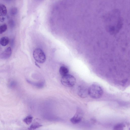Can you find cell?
Segmentation results:
<instances>
[{
	"label": "cell",
	"instance_id": "1",
	"mask_svg": "<svg viewBox=\"0 0 130 130\" xmlns=\"http://www.w3.org/2000/svg\"><path fill=\"white\" fill-rule=\"evenodd\" d=\"M88 95L93 99H98L101 98L103 94V91L99 86L95 84L91 85L88 88Z\"/></svg>",
	"mask_w": 130,
	"mask_h": 130
},
{
	"label": "cell",
	"instance_id": "2",
	"mask_svg": "<svg viewBox=\"0 0 130 130\" xmlns=\"http://www.w3.org/2000/svg\"><path fill=\"white\" fill-rule=\"evenodd\" d=\"M61 81L62 84L66 87H71L75 84L76 80L73 76L68 74L62 76Z\"/></svg>",
	"mask_w": 130,
	"mask_h": 130
},
{
	"label": "cell",
	"instance_id": "3",
	"mask_svg": "<svg viewBox=\"0 0 130 130\" xmlns=\"http://www.w3.org/2000/svg\"><path fill=\"white\" fill-rule=\"evenodd\" d=\"M33 56L35 60L38 63L42 64L46 60V55L43 51L40 48H36L33 51Z\"/></svg>",
	"mask_w": 130,
	"mask_h": 130
},
{
	"label": "cell",
	"instance_id": "4",
	"mask_svg": "<svg viewBox=\"0 0 130 130\" xmlns=\"http://www.w3.org/2000/svg\"><path fill=\"white\" fill-rule=\"evenodd\" d=\"M77 93L81 97L86 98L88 95V88L84 86H79L78 87Z\"/></svg>",
	"mask_w": 130,
	"mask_h": 130
},
{
	"label": "cell",
	"instance_id": "5",
	"mask_svg": "<svg viewBox=\"0 0 130 130\" xmlns=\"http://www.w3.org/2000/svg\"><path fill=\"white\" fill-rule=\"evenodd\" d=\"M82 118L83 115L82 113L79 112H77L75 115L71 119L70 121L72 123L76 124L80 122Z\"/></svg>",
	"mask_w": 130,
	"mask_h": 130
},
{
	"label": "cell",
	"instance_id": "6",
	"mask_svg": "<svg viewBox=\"0 0 130 130\" xmlns=\"http://www.w3.org/2000/svg\"><path fill=\"white\" fill-rule=\"evenodd\" d=\"M12 49L11 48H8L0 55V58L2 60L8 59L11 56L12 54Z\"/></svg>",
	"mask_w": 130,
	"mask_h": 130
},
{
	"label": "cell",
	"instance_id": "7",
	"mask_svg": "<svg viewBox=\"0 0 130 130\" xmlns=\"http://www.w3.org/2000/svg\"><path fill=\"white\" fill-rule=\"evenodd\" d=\"M59 71L60 74L63 76L68 74L69 70L66 67L61 66L60 68Z\"/></svg>",
	"mask_w": 130,
	"mask_h": 130
},
{
	"label": "cell",
	"instance_id": "8",
	"mask_svg": "<svg viewBox=\"0 0 130 130\" xmlns=\"http://www.w3.org/2000/svg\"><path fill=\"white\" fill-rule=\"evenodd\" d=\"M7 11L6 6L2 4H0V15L5 16L7 15Z\"/></svg>",
	"mask_w": 130,
	"mask_h": 130
},
{
	"label": "cell",
	"instance_id": "9",
	"mask_svg": "<svg viewBox=\"0 0 130 130\" xmlns=\"http://www.w3.org/2000/svg\"><path fill=\"white\" fill-rule=\"evenodd\" d=\"M9 42V38L6 36L2 38L0 40V44L3 46H7Z\"/></svg>",
	"mask_w": 130,
	"mask_h": 130
},
{
	"label": "cell",
	"instance_id": "10",
	"mask_svg": "<svg viewBox=\"0 0 130 130\" xmlns=\"http://www.w3.org/2000/svg\"><path fill=\"white\" fill-rule=\"evenodd\" d=\"M42 125L38 122H35L31 125L28 128L29 130H34L42 126Z\"/></svg>",
	"mask_w": 130,
	"mask_h": 130
},
{
	"label": "cell",
	"instance_id": "11",
	"mask_svg": "<svg viewBox=\"0 0 130 130\" xmlns=\"http://www.w3.org/2000/svg\"><path fill=\"white\" fill-rule=\"evenodd\" d=\"M33 117L32 116H28L23 119V122L28 125L30 124L32 122Z\"/></svg>",
	"mask_w": 130,
	"mask_h": 130
},
{
	"label": "cell",
	"instance_id": "12",
	"mask_svg": "<svg viewBox=\"0 0 130 130\" xmlns=\"http://www.w3.org/2000/svg\"><path fill=\"white\" fill-rule=\"evenodd\" d=\"M125 127V125L123 123H119L116 125L114 128V130H123Z\"/></svg>",
	"mask_w": 130,
	"mask_h": 130
},
{
	"label": "cell",
	"instance_id": "13",
	"mask_svg": "<svg viewBox=\"0 0 130 130\" xmlns=\"http://www.w3.org/2000/svg\"><path fill=\"white\" fill-rule=\"evenodd\" d=\"M7 29V25L6 24L0 25V34H2L6 31Z\"/></svg>",
	"mask_w": 130,
	"mask_h": 130
},
{
	"label": "cell",
	"instance_id": "14",
	"mask_svg": "<svg viewBox=\"0 0 130 130\" xmlns=\"http://www.w3.org/2000/svg\"><path fill=\"white\" fill-rule=\"evenodd\" d=\"M18 12V9L16 8H13L10 11V14L12 16L16 15Z\"/></svg>",
	"mask_w": 130,
	"mask_h": 130
},
{
	"label": "cell",
	"instance_id": "15",
	"mask_svg": "<svg viewBox=\"0 0 130 130\" xmlns=\"http://www.w3.org/2000/svg\"><path fill=\"white\" fill-rule=\"evenodd\" d=\"M3 15H0V22H4L5 20V18Z\"/></svg>",
	"mask_w": 130,
	"mask_h": 130
},
{
	"label": "cell",
	"instance_id": "16",
	"mask_svg": "<svg viewBox=\"0 0 130 130\" xmlns=\"http://www.w3.org/2000/svg\"><path fill=\"white\" fill-rule=\"evenodd\" d=\"M9 23L10 25L12 26V27L14 25V22L12 20H10V21L9 22Z\"/></svg>",
	"mask_w": 130,
	"mask_h": 130
}]
</instances>
